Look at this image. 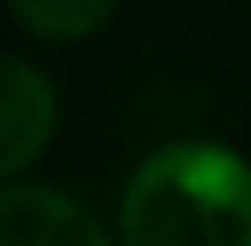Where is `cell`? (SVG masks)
I'll return each mask as SVG.
<instances>
[{"mask_svg":"<svg viewBox=\"0 0 251 246\" xmlns=\"http://www.w3.org/2000/svg\"><path fill=\"white\" fill-rule=\"evenodd\" d=\"M117 246H251V163L212 140H173L128 173Z\"/></svg>","mask_w":251,"mask_h":246,"instance_id":"obj_1","label":"cell"},{"mask_svg":"<svg viewBox=\"0 0 251 246\" xmlns=\"http://www.w3.org/2000/svg\"><path fill=\"white\" fill-rule=\"evenodd\" d=\"M117 0H11L17 23L34 39H50V45H73V39H90L100 23L112 17Z\"/></svg>","mask_w":251,"mask_h":246,"instance_id":"obj_4","label":"cell"},{"mask_svg":"<svg viewBox=\"0 0 251 246\" xmlns=\"http://www.w3.org/2000/svg\"><path fill=\"white\" fill-rule=\"evenodd\" d=\"M50 129H56V90L23 56H6L0 67V173L17 179L45 151Z\"/></svg>","mask_w":251,"mask_h":246,"instance_id":"obj_3","label":"cell"},{"mask_svg":"<svg viewBox=\"0 0 251 246\" xmlns=\"http://www.w3.org/2000/svg\"><path fill=\"white\" fill-rule=\"evenodd\" d=\"M0 246H112L90 213L50 185L0 191Z\"/></svg>","mask_w":251,"mask_h":246,"instance_id":"obj_2","label":"cell"}]
</instances>
